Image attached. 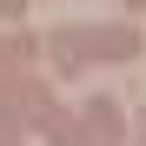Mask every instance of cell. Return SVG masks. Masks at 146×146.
I'll use <instances>...</instances> for the list:
<instances>
[{
	"instance_id": "3957f363",
	"label": "cell",
	"mask_w": 146,
	"mask_h": 146,
	"mask_svg": "<svg viewBox=\"0 0 146 146\" xmlns=\"http://www.w3.org/2000/svg\"><path fill=\"white\" fill-rule=\"evenodd\" d=\"M126 7H139V13H146V0H126Z\"/></svg>"
},
{
	"instance_id": "277c9868",
	"label": "cell",
	"mask_w": 146,
	"mask_h": 146,
	"mask_svg": "<svg viewBox=\"0 0 146 146\" xmlns=\"http://www.w3.org/2000/svg\"><path fill=\"white\" fill-rule=\"evenodd\" d=\"M139 133H146V113H139Z\"/></svg>"
},
{
	"instance_id": "6da1fadb",
	"label": "cell",
	"mask_w": 146,
	"mask_h": 146,
	"mask_svg": "<svg viewBox=\"0 0 146 146\" xmlns=\"http://www.w3.org/2000/svg\"><path fill=\"white\" fill-rule=\"evenodd\" d=\"M86 40H93L86 53H106V60H133V53H139V33H133V27H93Z\"/></svg>"
},
{
	"instance_id": "7a4b0ae2",
	"label": "cell",
	"mask_w": 146,
	"mask_h": 146,
	"mask_svg": "<svg viewBox=\"0 0 146 146\" xmlns=\"http://www.w3.org/2000/svg\"><path fill=\"white\" fill-rule=\"evenodd\" d=\"M0 7H7V13H20V0H0Z\"/></svg>"
}]
</instances>
